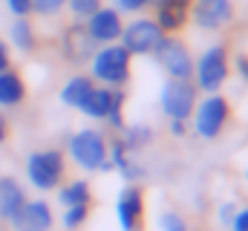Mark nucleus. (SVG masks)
I'll return each mask as SVG.
<instances>
[{
    "label": "nucleus",
    "instance_id": "obj_1",
    "mask_svg": "<svg viewBox=\"0 0 248 231\" xmlns=\"http://www.w3.org/2000/svg\"><path fill=\"white\" fill-rule=\"evenodd\" d=\"M133 75V55L122 44H104L90 58V78L110 90H127Z\"/></svg>",
    "mask_w": 248,
    "mask_h": 231
},
{
    "label": "nucleus",
    "instance_id": "obj_2",
    "mask_svg": "<svg viewBox=\"0 0 248 231\" xmlns=\"http://www.w3.org/2000/svg\"><path fill=\"white\" fill-rule=\"evenodd\" d=\"M66 153L69 159L84 168V171H113L110 168V159H107V136L95 127H81L69 136L66 142Z\"/></svg>",
    "mask_w": 248,
    "mask_h": 231
},
{
    "label": "nucleus",
    "instance_id": "obj_3",
    "mask_svg": "<svg viewBox=\"0 0 248 231\" xmlns=\"http://www.w3.org/2000/svg\"><path fill=\"white\" fill-rule=\"evenodd\" d=\"M231 75V52L225 44H211L193 61V84L199 93H219Z\"/></svg>",
    "mask_w": 248,
    "mask_h": 231
},
{
    "label": "nucleus",
    "instance_id": "obj_4",
    "mask_svg": "<svg viewBox=\"0 0 248 231\" xmlns=\"http://www.w3.org/2000/svg\"><path fill=\"white\" fill-rule=\"evenodd\" d=\"M193 133L199 139H219L231 121V101L222 96V93H208L205 99L196 101V110H193Z\"/></svg>",
    "mask_w": 248,
    "mask_h": 231
},
{
    "label": "nucleus",
    "instance_id": "obj_5",
    "mask_svg": "<svg viewBox=\"0 0 248 231\" xmlns=\"http://www.w3.org/2000/svg\"><path fill=\"white\" fill-rule=\"evenodd\" d=\"M66 173V156L58 148H44V150H32L26 156V176L32 182V188L38 191H58Z\"/></svg>",
    "mask_w": 248,
    "mask_h": 231
},
{
    "label": "nucleus",
    "instance_id": "obj_6",
    "mask_svg": "<svg viewBox=\"0 0 248 231\" xmlns=\"http://www.w3.org/2000/svg\"><path fill=\"white\" fill-rule=\"evenodd\" d=\"M196 101H199V90L190 78H168L159 90V107L168 116V121L170 118L190 121V116L196 110Z\"/></svg>",
    "mask_w": 248,
    "mask_h": 231
},
{
    "label": "nucleus",
    "instance_id": "obj_7",
    "mask_svg": "<svg viewBox=\"0 0 248 231\" xmlns=\"http://www.w3.org/2000/svg\"><path fill=\"white\" fill-rule=\"evenodd\" d=\"M162 38H165V32L159 29V23L153 17H136V20L124 23L119 44L133 58H153V52L162 44Z\"/></svg>",
    "mask_w": 248,
    "mask_h": 231
},
{
    "label": "nucleus",
    "instance_id": "obj_8",
    "mask_svg": "<svg viewBox=\"0 0 248 231\" xmlns=\"http://www.w3.org/2000/svg\"><path fill=\"white\" fill-rule=\"evenodd\" d=\"M153 58L168 72V78H190L193 81V55H190L187 44L179 41L176 35H165Z\"/></svg>",
    "mask_w": 248,
    "mask_h": 231
},
{
    "label": "nucleus",
    "instance_id": "obj_9",
    "mask_svg": "<svg viewBox=\"0 0 248 231\" xmlns=\"http://www.w3.org/2000/svg\"><path fill=\"white\" fill-rule=\"evenodd\" d=\"M234 0H193L190 6V20L202 32H222L234 23Z\"/></svg>",
    "mask_w": 248,
    "mask_h": 231
},
{
    "label": "nucleus",
    "instance_id": "obj_10",
    "mask_svg": "<svg viewBox=\"0 0 248 231\" xmlns=\"http://www.w3.org/2000/svg\"><path fill=\"white\" fill-rule=\"evenodd\" d=\"M116 220L122 231H144V191L139 182H127L116 199Z\"/></svg>",
    "mask_w": 248,
    "mask_h": 231
},
{
    "label": "nucleus",
    "instance_id": "obj_11",
    "mask_svg": "<svg viewBox=\"0 0 248 231\" xmlns=\"http://www.w3.org/2000/svg\"><path fill=\"white\" fill-rule=\"evenodd\" d=\"M98 50V44L90 38L87 26L81 20H72L61 35V52L66 58V64H90L93 52Z\"/></svg>",
    "mask_w": 248,
    "mask_h": 231
},
{
    "label": "nucleus",
    "instance_id": "obj_12",
    "mask_svg": "<svg viewBox=\"0 0 248 231\" xmlns=\"http://www.w3.org/2000/svg\"><path fill=\"white\" fill-rule=\"evenodd\" d=\"M84 26H87L90 38H93L98 47H104V44H119L122 29H124V17H122L119 9H113V6H101L90 20H84Z\"/></svg>",
    "mask_w": 248,
    "mask_h": 231
},
{
    "label": "nucleus",
    "instance_id": "obj_13",
    "mask_svg": "<svg viewBox=\"0 0 248 231\" xmlns=\"http://www.w3.org/2000/svg\"><path fill=\"white\" fill-rule=\"evenodd\" d=\"M193 0H153V20L165 35H179L190 20Z\"/></svg>",
    "mask_w": 248,
    "mask_h": 231
},
{
    "label": "nucleus",
    "instance_id": "obj_14",
    "mask_svg": "<svg viewBox=\"0 0 248 231\" xmlns=\"http://www.w3.org/2000/svg\"><path fill=\"white\" fill-rule=\"evenodd\" d=\"M9 226L15 231H49L52 229V208L44 199H26Z\"/></svg>",
    "mask_w": 248,
    "mask_h": 231
},
{
    "label": "nucleus",
    "instance_id": "obj_15",
    "mask_svg": "<svg viewBox=\"0 0 248 231\" xmlns=\"http://www.w3.org/2000/svg\"><path fill=\"white\" fill-rule=\"evenodd\" d=\"M26 101V81L17 69H3L0 72V107L3 110H12V107H20Z\"/></svg>",
    "mask_w": 248,
    "mask_h": 231
},
{
    "label": "nucleus",
    "instance_id": "obj_16",
    "mask_svg": "<svg viewBox=\"0 0 248 231\" xmlns=\"http://www.w3.org/2000/svg\"><path fill=\"white\" fill-rule=\"evenodd\" d=\"M26 202V191L15 176H0V220H9L23 208Z\"/></svg>",
    "mask_w": 248,
    "mask_h": 231
},
{
    "label": "nucleus",
    "instance_id": "obj_17",
    "mask_svg": "<svg viewBox=\"0 0 248 231\" xmlns=\"http://www.w3.org/2000/svg\"><path fill=\"white\" fill-rule=\"evenodd\" d=\"M110 104H113V90L95 84L90 90V96L84 99V104L78 107V113H84L87 118H95V121H104L107 113H110Z\"/></svg>",
    "mask_w": 248,
    "mask_h": 231
},
{
    "label": "nucleus",
    "instance_id": "obj_18",
    "mask_svg": "<svg viewBox=\"0 0 248 231\" xmlns=\"http://www.w3.org/2000/svg\"><path fill=\"white\" fill-rule=\"evenodd\" d=\"M95 87V81L90 78V75H72L66 84L61 87V104L63 107H72V110H78L81 104H84V99L90 96V90Z\"/></svg>",
    "mask_w": 248,
    "mask_h": 231
},
{
    "label": "nucleus",
    "instance_id": "obj_19",
    "mask_svg": "<svg viewBox=\"0 0 248 231\" xmlns=\"http://www.w3.org/2000/svg\"><path fill=\"white\" fill-rule=\"evenodd\" d=\"M9 41L20 52H35L38 50V32H35L32 20L29 17H15V23L9 26Z\"/></svg>",
    "mask_w": 248,
    "mask_h": 231
},
{
    "label": "nucleus",
    "instance_id": "obj_20",
    "mask_svg": "<svg viewBox=\"0 0 248 231\" xmlns=\"http://www.w3.org/2000/svg\"><path fill=\"white\" fill-rule=\"evenodd\" d=\"M58 202L63 208L69 205H93V188L87 179H72L66 185H58Z\"/></svg>",
    "mask_w": 248,
    "mask_h": 231
},
{
    "label": "nucleus",
    "instance_id": "obj_21",
    "mask_svg": "<svg viewBox=\"0 0 248 231\" xmlns=\"http://www.w3.org/2000/svg\"><path fill=\"white\" fill-rule=\"evenodd\" d=\"M122 142L127 145L130 153H136V150H141V148H147L153 142V127H147V124H124Z\"/></svg>",
    "mask_w": 248,
    "mask_h": 231
},
{
    "label": "nucleus",
    "instance_id": "obj_22",
    "mask_svg": "<svg viewBox=\"0 0 248 231\" xmlns=\"http://www.w3.org/2000/svg\"><path fill=\"white\" fill-rule=\"evenodd\" d=\"M90 214H93V205H69V208H63V229L66 231H78L87 226V220H90Z\"/></svg>",
    "mask_w": 248,
    "mask_h": 231
},
{
    "label": "nucleus",
    "instance_id": "obj_23",
    "mask_svg": "<svg viewBox=\"0 0 248 231\" xmlns=\"http://www.w3.org/2000/svg\"><path fill=\"white\" fill-rule=\"evenodd\" d=\"M104 3L101 0H66V9H69V15H72V20H90L98 9H101Z\"/></svg>",
    "mask_w": 248,
    "mask_h": 231
},
{
    "label": "nucleus",
    "instance_id": "obj_24",
    "mask_svg": "<svg viewBox=\"0 0 248 231\" xmlns=\"http://www.w3.org/2000/svg\"><path fill=\"white\" fill-rule=\"evenodd\" d=\"M61 9H66V0H32V15H41V17H52Z\"/></svg>",
    "mask_w": 248,
    "mask_h": 231
},
{
    "label": "nucleus",
    "instance_id": "obj_25",
    "mask_svg": "<svg viewBox=\"0 0 248 231\" xmlns=\"http://www.w3.org/2000/svg\"><path fill=\"white\" fill-rule=\"evenodd\" d=\"M159 229L162 231H187V223H185V217H182L179 211H162Z\"/></svg>",
    "mask_w": 248,
    "mask_h": 231
},
{
    "label": "nucleus",
    "instance_id": "obj_26",
    "mask_svg": "<svg viewBox=\"0 0 248 231\" xmlns=\"http://www.w3.org/2000/svg\"><path fill=\"white\" fill-rule=\"evenodd\" d=\"M153 6V0H113V9H119L122 15H141Z\"/></svg>",
    "mask_w": 248,
    "mask_h": 231
},
{
    "label": "nucleus",
    "instance_id": "obj_27",
    "mask_svg": "<svg viewBox=\"0 0 248 231\" xmlns=\"http://www.w3.org/2000/svg\"><path fill=\"white\" fill-rule=\"evenodd\" d=\"M3 3L15 17H29L32 15V0H3Z\"/></svg>",
    "mask_w": 248,
    "mask_h": 231
},
{
    "label": "nucleus",
    "instance_id": "obj_28",
    "mask_svg": "<svg viewBox=\"0 0 248 231\" xmlns=\"http://www.w3.org/2000/svg\"><path fill=\"white\" fill-rule=\"evenodd\" d=\"M231 66H234V72H237V75L248 84V55H246V52H240V55L231 58Z\"/></svg>",
    "mask_w": 248,
    "mask_h": 231
},
{
    "label": "nucleus",
    "instance_id": "obj_29",
    "mask_svg": "<svg viewBox=\"0 0 248 231\" xmlns=\"http://www.w3.org/2000/svg\"><path fill=\"white\" fill-rule=\"evenodd\" d=\"M228 226H231L234 231H248V208H237Z\"/></svg>",
    "mask_w": 248,
    "mask_h": 231
},
{
    "label": "nucleus",
    "instance_id": "obj_30",
    "mask_svg": "<svg viewBox=\"0 0 248 231\" xmlns=\"http://www.w3.org/2000/svg\"><path fill=\"white\" fill-rule=\"evenodd\" d=\"M9 66H12V52H9V44L0 38V72L9 69Z\"/></svg>",
    "mask_w": 248,
    "mask_h": 231
},
{
    "label": "nucleus",
    "instance_id": "obj_31",
    "mask_svg": "<svg viewBox=\"0 0 248 231\" xmlns=\"http://www.w3.org/2000/svg\"><path fill=\"white\" fill-rule=\"evenodd\" d=\"M234 211H237V205H234V202H225V205L219 208V220H222V223H231Z\"/></svg>",
    "mask_w": 248,
    "mask_h": 231
},
{
    "label": "nucleus",
    "instance_id": "obj_32",
    "mask_svg": "<svg viewBox=\"0 0 248 231\" xmlns=\"http://www.w3.org/2000/svg\"><path fill=\"white\" fill-rule=\"evenodd\" d=\"M170 133H173V136H185V133H187V121L170 118Z\"/></svg>",
    "mask_w": 248,
    "mask_h": 231
},
{
    "label": "nucleus",
    "instance_id": "obj_33",
    "mask_svg": "<svg viewBox=\"0 0 248 231\" xmlns=\"http://www.w3.org/2000/svg\"><path fill=\"white\" fill-rule=\"evenodd\" d=\"M9 133H12V130H9V121H6V116L0 113V145L9 139Z\"/></svg>",
    "mask_w": 248,
    "mask_h": 231
},
{
    "label": "nucleus",
    "instance_id": "obj_34",
    "mask_svg": "<svg viewBox=\"0 0 248 231\" xmlns=\"http://www.w3.org/2000/svg\"><path fill=\"white\" fill-rule=\"evenodd\" d=\"M246 179H248V168H246Z\"/></svg>",
    "mask_w": 248,
    "mask_h": 231
}]
</instances>
